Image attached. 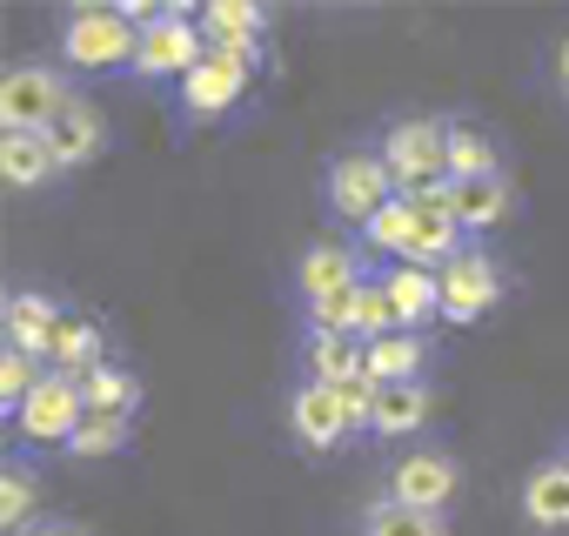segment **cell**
<instances>
[{
  "instance_id": "1",
  "label": "cell",
  "mask_w": 569,
  "mask_h": 536,
  "mask_svg": "<svg viewBox=\"0 0 569 536\" xmlns=\"http://www.w3.org/2000/svg\"><path fill=\"white\" fill-rule=\"evenodd\" d=\"M134 48H141V21L128 8H68L54 34V54L74 75H121V68L134 75Z\"/></svg>"
},
{
  "instance_id": "2",
  "label": "cell",
  "mask_w": 569,
  "mask_h": 536,
  "mask_svg": "<svg viewBox=\"0 0 569 536\" xmlns=\"http://www.w3.org/2000/svg\"><path fill=\"white\" fill-rule=\"evenodd\" d=\"M74 81L48 61H14L0 81V135H48L68 108H74Z\"/></svg>"
},
{
  "instance_id": "3",
  "label": "cell",
  "mask_w": 569,
  "mask_h": 536,
  "mask_svg": "<svg viewBox=\"0 0 569 536\" xmlns=\"http://www.w3.org/2000/svg\"><path fill=\"white\" fill-rule=\"evenodd\" d=\"M201 61H208L201 14H188V8H154V21H141V48H134V75H141V81H188Z\"/></svg>"
},
{
  "instance_id": "4",
  "label": "cell",
  "mask_w": 569,
  "mask_h": 536,
  "mask_svg": "<svg viewBox=\"0 0 569 536\" xmlns=\"http://www.w3.org/2000/svg\"><path fill=\"white\" fill-rule=\"evenodd\" d=\"M376 155L389 161V175H396L402 195H422V188L449 181V121H436V115L389 121V135H382Z\"/></svg>"
},
{
  "instance_id": "5",
  "label": "cell",
  "mask_w": 569,
  "mask_h": 536,
  "mask_svg": "<svg viewBox=\"0 0 569 536\" xmlns=\"http://www.w3.org/2000/svg\"><path fill=\"white\" fill-rule=\"evenodd\" d=\"M396 195H402V188H396V175H389V161H382L376 148H356V155L329 161V175H322L329 215H342V221H356V228H369Z\"/></svg>"
},
{
  "instance_id": "6",
  "label": "cell",
  "mask_w": 569,
  "mask_h": 536,
  "mask_svg": "<svg viewBox=\"0 0 569 536\" xmlns=\"http://www.w3.org/2000/svg\"><path fill=\"white\" fill-rule=\"evenodd\" d=\"M14 423V436L21 443H41V449H68L74 443V429L88 423V396H81V376H61V369H48L41 383H34V396L8 416Z\"/></svg>"
},
{
  "instance_id": "7",
  "label": "cell",
  "mask_w": 569,
  "mask_h": 536,
  "mask_svg": "<svg viewBox=\"0 0 569 536\" xmlns=\"http://www.w3.org/2000/svg\"><path fill=\"white\" fill-rule=\"evenodd\" d=\"M456 489H462V469H456V456L449 449H436V443H416L396 469H389V503H402V509H429V516H449V503H456Z\"/></svg>"
},
{
  "instance_id": "8",
  "label": "cell",
  "mask_w": 569,
  "mask_h": 536,
  "mask_svg": "<svg viewBox=\"0 0 569 536\" xmlns=\"http://www.w3.org/2000/svg\"><path fill=\"white\" fill-rule=\"evenodd\" d=\"M502 261L496 255H482V248H469L462 261H449L442 268V322H482L496 302H502Z\"/></svg>"
},
{
  "instance_id": "9",
  "label": "cell",
  "mask_w": 569,
  "mask_h": 536,
  "mask_svg": "<svg viewBox=\"0 0 569 536\" xmlns=\"http://www.w3.org/2000/svg\"><path fill=\"white\" fill-rule=\"evenodd\" d=\"M289 429H296V443H302L309 456H329V449H342V443L356 436L349 403H342V389H329V383H296V396H289Z\"/></svg>"
},
{
  "instance_id": "10",
  "label": "cell",
  "mask_w": 569,
  "mask_h": 536,
  "mask_svg": "<svg viewBox=\"0 0 569 536\" xmlns=\"http://www.w3.org/2000/svg\"><path fill=\"white\" fill-rule=\"evenodd\" d=\"M68 329V309H61V296H48V289H14L8 302H0V336H8V349H21V356H34V363H48L54 356V336Z\"/></svg>"
},
{
  "instance_id": "11",
  "label": "cell",
  "mask_w": 569,
  "mask_h": 536,
  "mask_svg": "<svg viewBox=\"0 0 569 536\" xmlns=\"http://www.w3.org/2000/svg\"><path fill=\"white\" fill-rule=\"evenodd\" d=\"M201 34H208V54H228L241 68H261L268 8H261V0H208V8H201Z\"/></svg>"
},
{
  "instance_id": "12",
  "label": "cell",
  "mask_w": 569,
  "mask_h": 536,
  "mask_svg": "<svg viewBox=\"0 0 569 536\" xmlns=\"http://www.w3.org/2000/svg\"><path fill=\"white\" fill-rule=\"evenodd\" d=\"M248 75H254V68H241V61H228V54H208V61L181 81V115H188V121H228V115L248 101Z\"/></svg>"
},
{
  "instance_id": "13",
  "label": "cell",
  "mask_w": 569,
  "mask_h": 536,
  "mask_svg": "<svg viewBox=\"0 0 569 536\" xmlns=\"http://www.w3.org/2000/svg\"><path fill=\"white\" fill-rule=\"evenodd\" d=\"M356 282H369V276H362V248H349V241H316L296 261V296H302V309H316V302L356 289Z\"/></svg>"
},
{
  "instance_id": "14",
  "label": "cell",
  "mask_w": 569,
  "mask_h": 536,
  "mask_svg": "<svg viewBox=\"0 0 569 536\" xmlns=\"http://www.w3.org/2000/svg\"><path fill=\"white\" fill-rule=\"evenodd\" d=\"M522 523L542 529V536L569 529V456H542L522 476Z\"/></svg>"
},
{
  "instance_id": "15",
  "label": "cell",
  "mask_w": 569,
  "mask_h": 536,
  "mask_svg": "<svg viewBox=\"0 0 569 536\" xmlns=\"http://www.w3.org/2000/svg\"><path fill=\"white\" fill-rule=\"evenodd\" d=\"M382 296L396 309V329H416L422 336V322H442V276H436V268H409V261L389 268Z\"/></svg>"
},
{
  "instance_id": "16",
  "label": "cell",
  "mask_w": 569,
  "mask_h": 536,
  "mask_svg": "<svg viewBox=\"0 0 569 536\" xmlns=\"http://www.w3.org/2000/svg\"><path fill=\"white\" fill-rule=\"evenodd\" d=\"M68 168H61V155H54L48 135H0V181H8L14 195H34V188H48Z\"/></svg>"
},
{
  "instance_id": "17",
  "label": "cell",
  "mask_w": 569,
  "mask_h": 536,
  "mask_svg": "<svg viewBox=\"0 0 569 536\" xmlns=\"http://www.w3.org/2000/svg\"><path fill=\"white\" fill-rule=\"evenodd\" d=\"M429 416H436V389H429V383H382L376 416H369V436L402 443V436L429 429Z\"/></svg>"
},
{
  "instance_id": "18",
  "label": "cell",
  "mask_w": 569,
  "mask_h": 536,
  "mask_svg": "<svg viewBox=\"0 0 569 536\" xmlns=\"http://www.w3.org/2000/svg\"><path fill=\"white\" fill-rule=\"evenodd\" d=\"M356 376H369V343L309 329V343H302V383H329V389H342V383H356Z\"/></svg>"
},
{
  "instance_id": "19",
  "label": "cell",
  "mask_w": 569,
  "mask_h": 536,
  "mask_svg": "<svg viewBox=\"0 0 569 536\" xmlns=\"http://www.w3.org/2000/svg\"><path fill=\"white\" fill-rule=\"evenodd\" d=\"M48 141H54L61 168H88V161H101V148H108V115H101L94 101H74V108L48 128Z\"/></svg>"
},
{
  "instance_id": "20",
  "label": "cell",
  "mask_w": 569,
  "mask_h": 536,
  "mask_svg": "<svg viewBox=\"0 0 569 536\" xmlns=\"http://www.w3.org/2000/svg\"><path fill=\"white\" fill-rule=\"evenodd\" d=\"M114 356H108V329L94 322V316H68V329L54 336V356H48V369H61V376H94V369H108Z\"/></svg>"
},
{
  "instance_id": "21",
  "label": "cell",
  "mask_w": 569,
  "mask_h": 536,
  "mask_svg": "<svg viewBox=\"0 0 569 536\" xmlns=\"http://www.w3.org/2000/svg\"><path fill=\"white\" fill-rule=\"evenodd\" d=\"M456 188H462V181H456ZM509 208H516V181H509V175L469 181V188L456 195V221H462L469 235H489V228H502V221H509Z\"/></svg>"
},
{
  "instance_id": "22",
  "label": "cell",
  "mask_w": 569,
  "mask_h": 536,
  "mask_svg": "<svg viewBox=\"0 0 569 536\" xmlns=\"http://www.w3.org/2000/svg\"><path fill=\"white\" fill-rule=\"evenodd\" d=\"M489 175H502V155H496V141L476 128V121H449V181H489Z\"/></svg>"
},
{
  "instance_id": "23",
  "label": "cell",
  "mask_w": 569,
  "mask_h": 536,
  "mask_svg": "<svg viewBox=\"0 0 569 536\" xmlns=\"http://www.w3.org/2000/svg\"><path fill=\"white\" fill-rule=\"evenodd\" d=\"M422 369H429V343L416 329H396V336L369 343V376L376 383H422Z\"/></svg>"
},
{
  "instance_id": "24",
  "label": "cell",
  "mask_w": 569,
  "mask_h": 536,
  "mask_svg": "<svg viewBox=\"0 0 569 536\" xmlns=\"http://www.w3.org/2000/svg\"><path fill=\"white\" fill-rule=\"evenodd\" d=\"M34 496H41V476H34V463H8L0 469V529L8 536H28L41 516H34Z\"/></svg>"
},
{
  "instance_id": "25",
  "label": "cell",
  "mask_w": 569,
  "mask_h": 536,
  "mask_svg": "<svg viewBox=\"0 0 569 536\" xmlns=\"http://www.w3.org/2000/svg\"><path fill=\"white\" fill-rule=\"evenodd\" d=\"M81 396H88V416H134L141 409V376L108 363V369L81 376Z\"/></svg>"
},
{
  "instance_id": "26",
  "label": "cell",
  "mask_w": 569,
  "mask_h": 536,
  "mask_svg": "<svg viewBox=\"0 0 569 536\" xmlns=\"http://www.w3.org/2000/svg\"><path fill=\"white\" fill-rule=\"evenodd\" d=\"M362 536H449V516H429V509H402V503H369L362 509Z\"/></svg>"
},
{
  "instance_id": "27",
  "label": "cell",
  "mask_w": 569,
  "mask_h": 536,
  "mask_svg": "<svg viewBox=\"0 0 569 536\" xmlns=\"http://www.w3.org/2000/svg\"><path fill=\"white\" fill-rule=\"evenodd\" d=\"M128 443H134V416H88V423L74 429L68 456H74V463H94V456H121Z\"/></svg>"
},
{
  "instance_id": "28",
  "label": "cell",
  "mask_w": 569,
  "mask_h": 536,
  "mask_svg": "<svg viewBox=\"0 0 569 536\" xmlns=\"http://www.w3.org/2000/svg\"><path fill=\"white\" fill-rule=\"evenodd\" d=\"M362 241H369L376 255H409V241H416V201H409V195H396V201L362 228Z\"/></svg>"
},
{
  "instance_id": "29",
  "label": "cell",
  "mask_w": 569,
  "mask_h": 536,
  "mask_svg": "<svg viewBox=\"0 0 569 536\" xmlns=\"http://www.w3.org/2000/svg\"><path fill=\"white\" fill-rule=\"evenodd\" d=\"M41 376H48V363H34V356H21V349H0V403H8V416L34 396Z\"/></svg>"
},
{
  "instance_id": "30",
  "label": "cell",
  "mask_w": 569,
  "mask_h": 536,
  "mask_svg": "<svg viewBox=\"0 0 569 536\" xmlns=\"http://www.w3.org/2000/svg\"><path fill=\"white\" fill-rule=\"evenodd\" d=\"M376 396H382V383H376V376H356V383H342V403H349V423H356V429H369V416H376Z\"/></svg>"
},
{
  "instance_id": "31",
  "label": "cell",
  "mask_w": 569,
  "mask_h": 536,
  "mask_svg": "<svg viewBox=\"0 0 569 536\" xmlns=\"http://www.w3.org/2000/svg\"><path fill=\"white\" fill-rule=\"evenodd\" d=\"M28 536H94V529H88V523H68V516H41Z\"/></svg>"
},
{
  "instance_id": "32",
  "label": "cell",
  "mask_w": 569,
  "mask_h": 536,
  "mask_svg": "<svg viewBox=\"0 0 569 536\" xmlns=\"http://www.w3.org/2000/svg\"><path fill=\"white\" fill-rule=\"evenodd\" d=\"M556 81H562V95H569V34L556 41Z\"/></svg>"
},
{
  "instance_id": "33",
  "label": "cell",
  "mask_w": 569,
  "mask_h": 536,
  "mask_svg": "<svg viewBox=\"0 0 569 536\" xmlns=\"http://www.w3.org/2000/svg\"><path fill=\"white\" fill-rule=\"evenodd\" d=\"M562 456H569V449H562Z\"/></svg>"
}]
</instances>
